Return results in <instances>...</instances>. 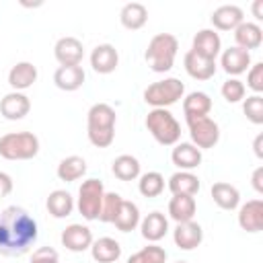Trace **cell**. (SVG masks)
<instances>
[{"instance_id":"obj_1","label":"cell","mask_w":263,"mask_h":263,"mask_svg":"<svg viewBox=\"0 0 263 263\" xmlns=\"http://www.w3.org/2000/svg\"><path fill=\"white\" fill-rule=\"evenodd\" d=\"M37 240V222L21 205H8L0 212V253L6 257L25 255Z\"/></svg>"},{"instance_id":"obj_2","label":"cell","mask_w":263,"mask_h":263,"mask_svg":"<svg viewBox=\"0 0 263 263\" xmlns=\"http://www.w3.org/2000/svg\"><path fill=\"white\" fill-rule=\"evenodd\" d=\"M177 49H179V41L175 35L171 33H158L150 39L148 47H146V62L154 72H168L175 64L177 58Z\"/></svg>"},{"instance_id":"obj_3","label":"cell","mask_w":263,"mask_h":263,"mask_svg":"<svg viewBox=\"0 0 263 263\" xmlns=\"http://www.w3.org/2000/svg\"><path fill=\"white\" fill-rule=\"evenodd\" d=\"M39 152V138L31 132H10L0 138V156L6 160H29Z\"/></svg>"},{"instance_id":"obj_4","label":"cell","mask_w":263,"mask_h":263,"mask_svg":"<svg viewBox=\"0 0 263 263\" xmlns=\"http://www.w3.org/2000/svg\"><path fill=\"white\" fill-rule=\"evenodd\" d=\"M146 127L162 146H175L181 138V125L168 109H152L146 115Z\"/></svg>"},{"instance_id":"obj_5","label":"cell","mask_w":263,"mask_h":263,"mask_svg":"<svg viewBox=\"0 0 263 263\" xmlns=\"http://www.w3.org/2000/svg\"><path fill=\"white\" fill-rule=\"evenodd\" d=\"M183 92H185V84L179 78H164L150 84L144 90V101L154 109H166L175 105L183 97Z\"/></svg>"},{"instance_id":"obj_6","label":"cell","mask_w":263,"mask_h":263,"mask_svg":"<svg viewBox=\"0 0 263 263\" xmlns=\"http://www.w3.org/2000/svg\"><path fill=\"white\" fill-rule=\"evenodd\" d=\"M105 187L99 179H86L78 189V212L84 220H99Z\"/></svg>"},{"instance_id":"obj_7","label":"cell","mask_w":263,"mask_h":263,"mask_svg":"<svg viewBox=\"0 0 263 263\" xmlns=\"http://www.w3.org/2000/svg\"><path fill=\"white\" fill-rule=\"evenodd\" d=\"M189 125V136H191V144L199 150H208L214 148L220 140V127L214 119L210 117H195V119H187Z\"/></svg>"},{"instance_id":"obj_8","label":"cell","mask_w":263,"mask_h":263,"mask_svg":"<svg viewBox=\"0 0 263 263\" xmlns=\"http://www.w3.org/2000/svg\"><path fill=\"white\" fill-rule=\"evenodd\" d=\"M53 55L60 62V66H80L84 58L82 41L76 37H62L53 45Z\"/></svg>"},{"instance_id":"obj_9","label":"cell","mask_w":263,"mask_h":263,"mask_svg":"<svg viewBox=\"0 0 263 263\" xmlns=\"http://www.w3.org/2000/svg\"><path fill=\"white\" fill-rule=\"evenodd\" d=\"M220 49H222V39L214 29H201L195 33L191 51H195L197 55H201L205 60L216 62V55L220 53Z\"/></svg>"},{"instance_id":"obj_10","label":"cell","mask_w":263,"mask_h":263,"mask_svg":"<svg viewBox=\"0 0 263 263\" xmlns=\"http://www.w3.org/2000/svg\"><path fill=\"white\" fill-rule=\"evenodd\" d=\"M29 111H31V101H29V97L25 92L12 90V92L4 95V99L0 101V113L8 121H18Z\"/></svg>"},{"instance_id":"obj_11","label":"cell","mask_w":263,"mask_h":263,"mask_svg":"<svg viewBox=\"0 0 263 263\" xmlns=\"http://www.w3.org/2000/svg\"><path fill=\"white\" fill-rule=\"evenodd\" d=\"M173 240H175V245H177L179 249H183V251H193V249H197V247L201 245V240H203V230H201V226H199L197 222H193V220L181 222V224H177V228H175V232H173Z\"/></svg>"},{"instance_id":"obj_12","label":"cell","mask_w":263,"mask_h":263,"mask_svg":"<svg viewBox=\"0 0 263 263\" xmlns=\"http://www.w3.org/2000/svg\"><path fill=\"white\" fill-rule=\"evenodd\" d=\"M62 245L68 251H72V253H82V251L90 249V245H92V232H90L88 226L70 224L62 232Z\"/></svg>"},{"instance_id":"obj_13","label":"cell","mask_w":263,"mask_h":263,"mask_svg":"<svg viewBox=\"0 0 263 263\" xmlns=\"http://www.w3.org/2000/svg\"><path fill=\"white\" fill-rule=\"evenodd\" d=\"M115 109L107 103H95L88 109L86 115V129L99 132V129H115Z\"/></svg>"},{"instance_id":"obj_14","label":"cell","mask_w":263,"mask_h":263,"mask_svg":"<svg viewBox=\"0 0 263 263\" xmlns=\"http://www.w3.org/2000/svg\"><path fill=\"white\" fill-rule=\"evenodd\" d=\"M119 64V53L111 43H101L90 53V66L99 74H111Z\"/></svg>"},{"instance_id":"obj_15","label":"cell","mask_w":263,"mask_h":263,"mask_svg":"<svg viewBox=\"0 0 263 263\" xmlns=\"http://www.w3.org/2000/svg\"><path fill=\"white\" fill-rule=\"evenodd\" d=\"M238 226L247 232H259L263 230V201L251 199L240 205L238 210Z\"/></svg>"},{"instance_id":"obj_16","label":"cell","mask_w":263,"mask_h":263,"mask_svg":"<svg viewBox=\"0 0 263 263\" xmlns=\"http://www.w3.org/2000/svg\"><path fill=\"white\" fill-rule=\"evenodd\" d=\"M171 160L181 171H193L201 164V150L189 142H181V144H175L171 152Z\"/></svg>"},{"instance_id":"obj_17","label":"cell","mask_w":263,"mask_h":263,"mask_svg":"<svg viewBox=\"0 0 263 263\" xmlns=\"http://www.w3.org/2000/svg\"><path fill=\"white\" fill-rule=\"evenodd\" d=\"M245 21V14H242V8L234 6V4H224V6H218L214 12H212V25L220 31H234L240 23Z\"/></svg>"},{"instance_id":"obj_18","label":"cell","mask_w":263,"mask_h":263,"mask_svg":"<svg viewBox=\"0 0 263 263\" xmlns=\"http://www.w3.org/2000/svg\"><path fill=\"white\" fill-rule=\"evenodd\" d=\"M220 64H222V68H224L226 74H230V76H238V74L247 72V68H251V53L234 45V47L224 49Z\"/></svg>"},{"instance_id":"obj_19","label":"cell","mask_w":263,"mask_h":263,"mask_svg":"<svg viewBox=\"0 0 263 263\" xmlns=\"http://www.w3.org/2000/svg\"><path fill=\"white\" fill-rule=\"evenodd\" d=\"M183 64H185V70L191 78L195 80H210L214 74H216V62L214 60H205L201 55H197L195 51H187L185 58H183Z\"/></svg>"},{"instance_id":"obj_20","label":"cell","mask_w":263,"mask_h":263,"mask_svg":"<svg viewBox=\"0 0 263 263\" xmlns=\"http://www.w3.org/2000/svg\"><path fill=\"white\" fill-rule=\"evenodd\" d=\"M53 82L60 90L72 92L84 84V70L82 66H60L53 72Z\"/></svg>"},{"instance_id":"obj_21","label":"cell","mask_w":263,"mask_h":263,"mask_svg":"<svg viewBox=\"0 0 263 263\" xmlns=\"http://www.w3.org/2000/svg\"><path fill=\"white\" fill-rule=\"evenodd\" d=\"M140 230L148 242H158L168 232V220L162 212H150L144 220H140Z\"/></svg>"},{"instance_id":"obj_22","label":"cell","mask_w":263,"mask_h":263,"mask_svg":"<svg viewBox=\"0 0 263 263\" xmlns=\"http://www.w3.org/2000/svg\"><path fill=\"white\" fill-rule=\"evenodd\" d=\"M234 41H236V47L245 49V51H251V49H257L263 41V31L257 23H247L242 21L236 29H234Z\"/></svg>"},{"instance_id":"obj_23","label":"cell","mask_w":263,"mask_h":263,"mask_svg":"<svg viewBox=\"0 0 263 263\" xmlns=\"http://www.w3.org/2000/svg\"><path fill=\"white\" fill-rule=\"evenodd\" d=\"M90 255L97 263H117L121 257V245L111 236H103L99 240H92Z\"/></svg>"},{"instance_id":"obj_24","label":"cell","mask_w":263,"mask_h":263,"mask_svg":"<svg viewBox=\"0 0 263 263\" xmlns=\"http://www.w3.org/2000/svg\"><path fill=\"white\" fill-rule=\"evenodd\" d=\"M35 80H37V68H35L31 62H18V64H14V66L10 68V72H8V84H10L16 92H21V90L33 86Z\"/></svg>"},{"instance_id":"obj_25","label":"cell","mask_w":263,"mask_h":263,"mask_svg":"<svg viewBox=\"0 0 263 263\" xmlns=\"http://www.w3.org/2000/svg\"><path fill=\"white\" fill-rule=\"evenodd\" d=\"M210 111H212V99H210L205 92H201V90L189 92V95L183 99V113H185V119L208 117Z\"/></svg>"},{"instance_id":"obj_26","label":"cell","mask_w":263,"mask_h":263,"mask_svg":"<svg viewBox=\"0 0 263 263\" xmlns=\"http://www.w3.org/2000/svg\"><path fill=\"white\" fill-rule=\"evenodd\" d=\"M195 210H197V203H195V197L191 195H173L168 201V216L177 224L193 220Z\"/></svg>"},{"instance_id":"obj_27","label":"cell","mask_w":263,"mask_h":263,"mask_svg":"<svg viewBox=\"0 0 263 263\" xmlns=\"http://www.w3.org/2000/svg\"><path fill=\"white\" fill-rule=\"evenodd\" d=\"M168 189L173 195H195L199 191V179L191 171H177L168 179Z\"/></svg>"},{"instance_id":"obj_28","label":"cell","mask_w":263,"mask_h":263,"mask_svg":"<svg viewBox=\"0 0 263 263\" xmlns=\"http://www.w3.org/2000/svg\"><path fill=\"white\" fill-rule=\"evenodd\" d=\"M119 21L125 29L129 31H138L146 25L148 21V8L142 4V2H127L121 12H119Z\"/></svg>"},{"instance_id":"obj_29","label":"cell","mask_w":263,"mask_h":263,"mask_svg":"<svg viewBox=\"0 0 263 263\" xmlns=\"http://www.w3.org/2000/svg\"><path fill=\"white\" fill-rule=\"evenodd\" d=\"M212 199L220 210H234L240 203V193L234 185L220 181L212 185Z\"/></svg>"},{"instance_id":"obj_30","label":"cell","mask_w":263,"mask_h":263,"mask_svg":"<svg viewBox=\"0 0 263 263\" xmlns=\"http://www.w3.org/2000/svg\"><path fill=\"white\" fill-rule=\"evenodd\" d=\"M58 179L60 181H66V183H72V181H78L84 173H86V160L82 156H66L64 160H60L58 164Z\"/></svg>"},{"instance_id":"obj_31","label":"cell","mask_w":263,"mask_h":263,"mask_svg":"<svg viewBox=\"0 0 263 263\" xmlns=\"http://www.w3.org/2000/svg\"><path fill=\"white\" fill-rule=\"evenodd\" d=\"M45 205H47V212L53 218H66L74 210V197L68 191H64V189H55V191L49 193Z\"/></svg>"},{"instance_id":"obj_32","label":"cell","mask_w":263,"mask_h":263,"mask_svg":"<svg viewBox=\"0 0 263 263\" xmlns=\"http://www.w3.org/2000/svg\"><path fill=\"white\" fill-rule=\"evenodd\" d=\"M111 171L119 181H134L140 177V160L132 154H121L113 160Z\"/></svg>"},{"instance_id":"obj_33","label":"cell","mask_w":263,"mask_h":263,"mask_svg":"<svg viewBox=\"0 0 263 263\" xmlns=\"http://www.w3.org/2000/svg\"><path fill=\"white\" fill-rule=\"evenodd\" d=\"M113 224L121 232H132L140 224V210H138V205L134 201H125L123 199V203H121V208H119Z\"/></svg>"},{"instance_id":"obj_34","label":"cell","mask_w":263,"mask_h":263,"mask_svg":"<svg viewBox=\"0 0 263 263\" xmlns=\"http://www.w3.org/2000/svg\"><path fill=\"white\" fill-rule=\"evenodd\" d=\"M138 189L144 197H158L164 191V177L156 171H148L140 177L138 181Z\"/></svg>"},{"instance_id":"obj_35","label":"cell","mask_w":263,"mask_h":263,"mask_svg":"<svg viewBox=\"0 0 263 263\" xmlns=\"http://www.w3.org/2000/svg\"><path fill=\"white\" fill-rule=\"evenodd\" d=\"M164 261H166V251L158 245H148L127 259V263H164Z\"/></svg>"},{"instance_id":"obj_36","label":"cell","mask_w":263,"mask_h":263,"mask_svg":"<svg viewBox=\"0 0 263 263\" xmlns=\"http://www.w3.org/2000/svg\"><path fill=\"white\" fill-rule=\"evenodd\" d=\"M123 203V197L115 191H109L103 195V203H101V212H99V220L101 222H113L119 208Z\"/></svg>"},{"instance_id":"obj_37","label":"cell","mask_w":263,"mask_h":263,"mask_svg":"<svg viewBox=\"0 0 263 263\" xmlns=\"http://www.w3.org/2000/svg\"><path fill=\"white\" fill-rule=\"evenodd\" d=\"M242 111H245V115L251 123L261 125L263 123V97L261 95L247 97V101L242 103Z\"/></svg>"},{"instance_id":"obj_38","label":"cell","mask_w":263,"mask_h":263,"mask_svg":"<svg viewBox=\"0 0 263 263\" xmlns=\"http://www.w3.org/2000/svg\"><path fill=\"white\" fill-rule=\"evenodd\" d=\"M222 97L228 101V103H238V101H242L245 99V92H247V88H245V84L238 80V78H228L224 84H222Z\"/></svg>"},{"instance_id":"obj_39","label":"cell","mask_w":263,"mask_h":263,"mask_svg":"<svg viewBox=\"0 0 263 263\" xmlns=\"http://www.w3.org/2000/svg\"><path fill=\"white\" fill-rule=\"evenodd\" d=\"M247 86L251 90H255V95H261L263 92V64L257 62L251 66L249 74H247Z\"/></svg>"},{"instance_id":"obj_40","label":"cell","mask_w":263,"mask_h":263,"mask_svg":"<svg viewBox=\"0 0 263 263\" xmlns=\"http://www.w3.org/2000/svg\"><path fill=\"white\" fill-rule=\"evenodd\" d=\"M88 140L97 148H107L115 140V129H99V132H88Z\"/></svg>"},{"instance_id":"obj_41","label":"cell","mask_w":263,"mask_h":263,"mask_svg":"<svg viewBox=\"0 0 263 263\" xmlns=\"http://www.w3.org/2000/svg\"><path fill=\"white\" fill-rule=\"evenodd\" d=\"M31 263H60V255L51 247H39L31 255Z\"/></svg>"},{"instance_id":"obj_42","label":"cell","mask_w":263,"mask_h":263,"mask_svg":"<svg viewBox=\"0 0 263 263\" xmlns=\"http://www.w3.org/2000/svg\"><path fill=\"white\" fill-rule=\"evenodd\" d=\"M10 191H12V179L8 173L0 171V197H6Z\"/></svg>"},{"instance_id":"obj_43","label":"cell","mask_w":263,"mask_h":263,"mask_svg":"<svg viewBox=\"0 0 263 263\" xmlns=\"http://www.w3.org/2000/svg\"><path fill=\"white\" fill-rule=\"evenodd\" d=\"M253 187L257 193H263V166H257L253 173Z\"/></svg>"},{"instance_id":"obj_44","label":"cell","mask_w":263,"mask_h":263,"mask_svg":"<svg viewBox=\"0 0 263 263\" xmlns=\"http://www.w3.org/2000/svg\"><path fill=\"white\" fill-rule=\"evenodd\" d=\"M253 148H255V154H257V158H263V134H259V136L255 138V144H253Z\"/></svg>"},{"instance_id":"obj_45","label":"cell","mask_w":263,"mask_h":263,"mask_svg":"<svg viewBox=\"0 0 263 263\" xmlns=\"http://www.w3.org/2000/svg\"><path fill=\"white\" fill-rule=\"evenodd\" d=\"M261 8H263V0H257V2L253 4V12H255V16H257V18H263Z\"/></svg>"},{"instance_id":"obj_46","label":"cell","mask_w":263,"mask_h":263,"mask_svg":"<svg viewBox=\"0 0 263 263\" xmlns=\"http://www.w3.org/2000/svg\"><path fill=\"white\" fill-rule=\"evenodd\" d=\"M177 263H189V261H177Z\"/></svg>"}]
</instances>
